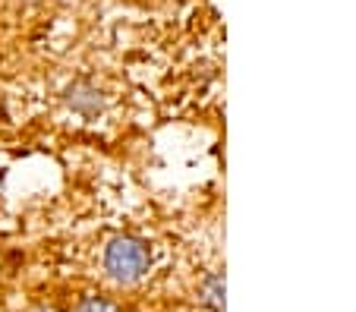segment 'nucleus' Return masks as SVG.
<instances>
[{
	"instance_id": "obj_1",
	"label": "nucleus",
	"mask_w": 356,
	"mask_h": 312,
	"mask_svg": "<svg viewBox=\"0 0 356 312\" xmlns=\"http://www.w3.org/2000/svg\"><path fill=\"white\" fill-rule=\"evenodd\" d=\"M101 265H104L108 278L117 281V284H139L152 272V249H148V243L142 237L120 233V237H114L104 246Z\"/></svg>"
},
{
	"instance_id": "obj_4",
	"label": "nucleus",
	"mask_w": 356,
	"mask_h": 312,
	"mask_svg": "<svg viewBox=\"0 0 356 312\" xmlns=\"http://www.w3.org/2000/svg\"><path fill=\"white\" fill-rule=\"evenodd\" d=\"M35 312H54V309H47V306H38V309H35Z\"/></svg>"
},
{
	"instance_id": "obj_2",
	"label": "nucleus",
	"mask_w": 356,
	"mask_h": 312,
	"mask_svg": "<svg viewBox=\"0 0 356 312\" xmlns=\"http://www.w3.org/2000/svg\"><path fill=\"white\" fill-rule=\"evenodd\" d=\"M199 303L211 312H221L224 309V274L221 272H211L202 278L199 284Z\"/></svg>"
},
{
	"instance_id": "obj_3",
	"label": "nucleus",
	"mask_w": 356,
	"mask_h": 312,
	"mask_svg": "<svg viewBox=\"0 0 356 312\" xmlns=\"http://www.w3.org/2000/svg\"><path fill=\"white\" fill-rule=\"evenodd\" d=\"M73 312H123V306L108 297H82L73 306Z\"/></svg>"
}]
</instances>
